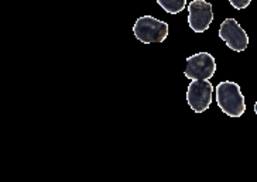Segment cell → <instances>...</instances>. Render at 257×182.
Segmentation results:
<instances>
[{
    "mask_svg": "<svg viewBox=\"0 0 257 182\" xmlns=\"http://www.w3.org/2000/svg\"><path fill=\"white\" fill-rule=\"evenodd\" d=\"M213 86L209 79H195L192 81L187 91V102L195 113H204L212 103Z\"/></svg>",
    "mask_w": 257,
    "mask_h": 182,
    "instance_id": "obj_3",
    "label": "cell"
},
{
    "mask_svg": "<svg viewBox=\"0 0 257 182\" xmlns=\"http://www.w3.org/2000/svg\"><path fill=\"white\" fill-rule=\"evenodd\" d=\"M216 72V61L209 53H198L187 58L184 75L188 79H211Z\"/></svg>",
    "mask_w": 257,
    "mask_h": 182,
    "instance_id": "obj_4",
    "label": "cell"
},
{
    "mask_svg": "<svg viewBox=\"0 0 257 182\" xmlns=\"http://www.w3.org/2000/svg\"><path fill=\"white\" fill-rule=\"evenodd\" d=\"M254 113L257 114V102H256V105H254Z\"/></svg>",
    "mask_w": 257,
    "mask_h": 182,
    "instance_id": "obj_9",
    "label": "cell"
},
{
    "mask_svg": "<svg viewBox=\"0 0 257 182\" xmlns=\"http://www.w3.org/2000/svg\"><path fill=\"white\" fill-rule=\"evenodd\" d=\"M219 37L236 53H243L249 46V36L234 19H226L220 24Z\"/></svg>",
    "mask_w": 257,
    "mask_h": 182,
    "instance_id": "obj_5",
    "label": "cell"
},
{
    "mask_svg": "<svg viewBox=\"0 0 257 182\" xmlns=\"http://www.w3.org/2000/svg\"><path fill=\"white\" fill-rule=\"evenodd\" d=\"M163 10L170 15H178L187 8V0H156Z\"/></svg>",
    "mask_w": 257,
    "mask_h": 182,
    "instance_id": "obj_7",
    "label": "cell"
},
{
    "mask_svg": "<svg viewBox=\"0 0 257 182\" xmlns=\"http://www.w3.org/2000/svg\"><path fill=\"white\" fill-rule=\"evenodd\" d=\"M133 34L144 44H159L168 36V24L153 16H143L139 17L133 26Z\"/></svg>",
    "mask_w": 257,
    "mask_h": 182,
    "instance_id": "obj_2",
    "label": "cell"
},
{
    "mask_svg": "<svg viewBox=\"0 0 257 182\" xmlns=\"http://www.w3.org/2000/svg\"><path fill=\"white\" fill-rule=\"evenodd\" d=\"M229 3L236 10H243V9H246L249 6L250 3H251V0H229Z\"/></svg>",
    "mask_w": 257,
    "mask_h": 182,
    "instance_id": "obj_8",
    "label": "cell"
},
{
    "mask_svg": "<svg viewBox=\"0 0 257 182\" xmlns=\"http://www.w3.org/2000/svg\"><path fill=\"white\" fill-rule=\"evenodd\" d=\"M213 20L212 5L205 0H192L188 5V23L194 33H205Z\"/></svg>",
    "mask_w": 257,
    "mask_h": 182,
    "instance_id": "obj_6",
    "label": "cell"
},
{
    "mask_svg": "<svg viewBox=\"0 0 257 182\" xmlns=\"http://www.w3.org/2000/svg\"><path fill=\"white\" fill-rule=\"evenodd\" d=\"M216 103L230 117H240L246 112V100L240 86L232 81H223L216 86Z\"/></svg>",
    "mask_w": 257,
    "mask_h": 182,
    "instance_id": "obj_1",
    "label": "cell"
}]
</instances>
